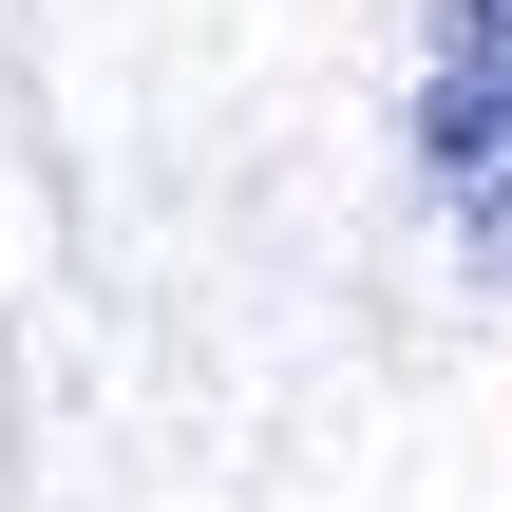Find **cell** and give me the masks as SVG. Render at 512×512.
Returning a JSON list of instances; mask_svg holds the SVG:
<instances>
[{
  "instance_id": "obj_1",
  "label": "cell",
  "mask_w": 512,
  "mask_h": 512,
  "mask_svg": "<svg viewBox=\"0 0 512 512\" xmlns=\"http://www.w3.org/2000/svg\"><path fill=\"white\" fill-rule=\"evenodd\" d=\"M418 190L475 266H512V0L418 19Z\"/></svg>"
}]
</instances>
